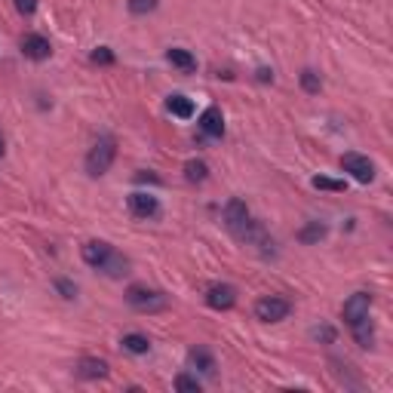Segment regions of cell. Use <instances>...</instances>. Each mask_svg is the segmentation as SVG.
Segmentation results:
<instances>
[{
  "instance_id": "obj_1",
  "label": "cell",
  "mask_w": 393,
  "mask_h": 393,
  "mask_svg": "<svg viewBox=\"0 0 393 393\" xmlns=\"http://www.w3.org/2000/svg\"><path fill=\"white\" fill-rule=\"evenodd\" d=\"M117 160V138L114 136H98V141L86 154V175L89 179H102Z\"/></svg>"
},
{
  "instance_id": "obj_2",
  "label": "cell",
  "mask_w": 393,
  "mask_h": 393,
  "mask_svg": "<svg viewBox=\"0 0 393 393\" xmlns=\"http://www.w3.org/2000/svg\"><path fill=\"white\" fill-rule=\"evenodd\" d=\"M127 304L138 314H160L169 307V295L160 289H148V286H129L127 289Z\"/></svg>"
},
{
  "instance_id": "obj_3",
  "label": "cell",
  "mask_w": 393,
  "mask_h": 393,
  "mask_svg": "<svg viewBox=\"0 0 393 393\" xmlns=\"http://www.w3.org/2000/svg\"><path fill=\"white\" fill-rule=\"evenodd\" d=\"M224 228H228L233 237H243L246 228L252 224V215H249V206H246V200H240V197H231L228 203H224Z\"/></svg>"
},
{
  "instance_id": "obj_4",
  "label": "cell",
  "mask_w": 393,
  "mask_h": 393,
  "mask_svg": "<svg viewBox=\"0 0 393 393\" xmlns=\"http://www.w3.org/2000/svg\"><path fill=\"white\" fill-rule=\"evenodd\" d=\"M292 314V304L280 295H264L255 301V316L262 323H283Z\"/></svg>"
},
{
  "instance_id": "obj_5",
  "label": "cell",
  "mask_w": 393,
  "mask_h": 393,
  "mask_svg": "<svg viewBox=\"0 0 393 393\" xmlns=\"http://www.w3.org/2000/svg\"><path fill=\"white\" fill-rule=\"evenodd\" d=\"M341 169L354 175L359 185H372L375 181V163L369 160V157H363V154H354V150L341 157Z\"/></svg>"
},
{
  "instance_id": "obj_6",
  "label": "cell",
  "mask_w": 393,
  "mask_h": 393,
  "mask_svg": "<svg viewBox=\"0 0 393 393\" xmlns=\"http://www.w3.org/2000/svg\"><path fill=\"white\" fill-rule=\"evenodd\" d=\"M206 304L212 307V311H231V307L237 304V289H233L231 283H212V286L206 289Z\"/></svg>"
},
{
  "instance_id": "obj_7",
  "label": "cell",
  "mask_w": 393,
  "mask_h": 393,
  "mask_svg": "<svg viewBox=\"0 0 393 393\" xmlns=\"http://www.w3.org/2000/svg\"><path fill=\"white\" fill-rule=\"evenodd\" d=\"M369 311H372V295L369 292H354V295L344 301V307H341V316H344L347 326H354L356 320L369 316Z\"/></svg>"
},
{
  "instance_id": "obj_8",
  "label": "cell",
  "mask_w": 393,
  "mask_h": 393,
  "mask_svg": "<svg viewBox=\"0 0 393 393\" xmlns=\"http://www.w3.org/2000/svg\"><path fill=\"white\" fill-rule=\"evenodd\" d=\"M22 56L31 58V62H46V58L53 56V44H49V37H44V34H25L22 37Z\"/></svg>"
},
{
  "instance_id": "obj_9",
  "label": "cell",
  "mask_w": 393,
  "mask_h": 393,
  "mask_svg": "<svg viewBox=\"0 0 393 393\" xmlns=\"http://www.w3.org/2000/svg\"><path fill=\"white\" fill-rule=\"evenodd\" d=\"M200 132H203L206 138H221L224 136V114L219 105H209L203 114H200Z\"/></svg>"
},
{
  "instance_id": "obj_10",
  "label": "cell",
  "mask_w": 393,
  "mask_h": 393,
  "mask_svg": "<svg viewBox=\"0 0 393 393\" xmlns=\"http://www.w3.org/2000/svg\"><path fill=\"white\" fill-rule=\"evenodd\" d=\"M129 212L136 215V219L148 221V219H157V215H160V203H157V197L136 191V194H129Z\"/></svg>"
},
{
  "instance_id": "obj_11",
  "label": "cell",
  "mask_w": 393,
  "mask_h": 393,
  "mask_svg": "<svg viewBox=\"0 0 393 393\" xmlns=\"http://www.w3.org/2000/svg\"><path fill=\"white\" fill-rule=\"evenodd\" d=\"M111 243H105V240H89V243H83V249H80V255H83V262H86L89 267H102L105 264V258L111 255Z\"/></svg>"
},
{
  "instance_id": "obj_12",
  "label": "cell",
  "mask_w": 393,
  "mask_h": 393,
  "mask_svg": "<svg viewBox=\"0 0 393 393\" xmlns=\"http://www.w3.org/2000/svg\"><path fill=\"white\" fill-rule=\"evenodd\" d=\"M74 372H77V378H83V381H98V378H108V363L98 356H83Z\"/></svg>"
},
{
  "instance_id": "obj_13",
  "label": "cell",
  "mask_w": 393,
  "mask_h": 393,
  "mask_svg": "<svg viewBox=\"0 0 393 393\" xmlns=\"http://www.w3.org/2000/svg\"><path fill=\"white\" fill-rule=\"evenodd\" d=\"M98 271L105 273V277H111V280H123L129 273V258L127 255H120L117 249H111V255L105 258V264L98 267Z\"/></svg>"
},
{
  "instance_id": "obj_14",
  "label": "cell",
  "mask_w": 393,
  "mask_h": 393,
  "mask_svg": "<svg viewBox=\"0 0 393 393\" xmlns=\"http://www.w3.org/2000/svg\"><path fill=\"white\" fill-rule=\"evenodd\" d=\"M166 62H169L172 68L185 71V74H194V71H197V58H194V53H191V49H181V46L166 49Z\"/></svg>"
},
{
  "instance_id": "obj_15",
  "label": "cell",
  "mask_w": 393,
  "mask_h": 393,
  "mask_svg": "<svg viewBox=\"0 0 393 393\" xmlns=\"http://www.w3.org/2000/svg\"><path fill=\"white\" fill-rule=\"evenodd\" d=\"M188 366H191L194 372L215 375V356L209 354L206 347H191V350H188Z\"/></svg>"
},
{
  "instance_id": "obj_16",
  "label": "cell",
  "mask_w": 393,
  "mask_h": 393,
  "mask_svg": "<svg viewBox=\"0 0 393 393\" xmlns=\"http://www.w3.org/2000/svg\"><path fill=\"white\" fill-rule=\"evenodd\" d=\"M350 332H354V341L363 350L375 347V323H372V316H363V320H356L354 326H350Z\"/></svg>"
},
{
  "instance_id": "obj_17",
  "label": "cell",
  "mask_w": 393,
  "mask_h": 393,
  "mask_svg": "<svg viewBox=\"0 0 393 393\" xmlns=\"http://www.w3.org/2000/svg\"><path fill=\"white\" fill-rule=\"evenodd\" d=\"M166 108H169V114H175L179 120H191V117H194V102L181 93H172L166 98Z\"/></svg>"
},
{
  "instance_id": "obj_18",
  "label": "cell",
  "mask_w": 393,
  "mask_h": 393,
  "mask_svg": "<svg viewBox=\"0 0 393 393\" xmlns=\"http://www.w3.org/2000/svg\"><path fill=\"white\" fill-rule=\"evenodd\" d=\"M326 233H329V228H326L323 221H307L304 228L298 231V243H304V246H316L320 240H326Z\"/></svg>"
},
{
  "instance_id": "obj_19",
  "label": "cell",
  "mask_w": 393,
  "mask_h": 393,
  "mask_svg": "<svg viewBox=\"0 0 393 393\" xmlns=\"http://www.w3.org/2000/svg\"><path fill=\"white\" fill-rule=\"evenodd\" d=\"M120 344L127 354H136V356H145L150 350V341H148V335H141V332H127V335L120 338Z\"/></svg>"
},
{
  "instance_id": "obj_20",
  "label": "cell",
  "mask_w": 393,
  "mask_h": 393,
  "mask_svg": "<svg viewBox=\"0 0 393 393\" xmlns=\"http://www.w3.org/2000/svg\"><path fill=\"white\" fill-rule=\"evenodd\" d=\"M206 179H209L206 160H188L185 163V181H188V185H203Z\"/></svg>"
},
{
  "instance_id": "obj_21",
  "label": "cell",
  "mask_w": 393,
  "mask_h": 393,
  "mask_svg": "<svg viewBox=\"0 0 393 393\" xmlns=\"http://www.w3.org/2000/svg\"><path fill=\"white\" fill-rule=\"evenodd\" d=\"M301 89H304V93H311V96H320L323 80H320V74H316L314 68H304V71H301Z\"/></svg>"
},
{
  "instance_id": "obj_22",
  "label": "cell",
  "mask_w": 393,
  "mask_h": 393,
  "mask_svg": "<svg viewBox=\"0 0 393 393\" xmlns=\"http://www.w3.org/2000/svg\"><path fill=\"white\" fill-rule=\"evenodd\" d=\"M314 188L316 191H332V194H341V191H347V181L329 179V175H314Z\"/></svg>"
},
{
  "instance_id": "obj_23",
  "label": "cell",
  "mask_w": 393,
  "mask_h": 393,
  "mask_svg": "<svg viewBox=\"0 0 393 393\" xmlns=\"http://www.w3.org/2000/svg\"><path fill=\"white\" fill-rule=\"evenodd\" d=\"M175 390H181V393H200V378H197V375H191V372H181L179 378H175Z\"/></svg>"
},
{
  "instance_id": "obj_24",
  "label": "cell",
  "mask_w": 393,
  "mask_h": 393,
  "mask_svg": "<svg viewBox=\"0 0 393 393\" xmlns=\"http://www.w3.org/2000/svg\"><path fill=\"white\" fill-rule=\"evenodd\" d=\"M311 338L320 341V344H335V329H332V326H326V323H320V326H314V329H311Z\"/></svg>"
},
{
  "instance_id": "obj_25",
  "label": "cell",
  "mask_w": 393,
  "mask_h": 393,
  "mask_svg": "<svg viewBox=\"0 0 393 393\" xmlns=\"http://www.w3.org/2000/svg\"><path fill=\"white\" fill-rule=\"evenodd\" d=\"M157 4H160V0H127V6H129L132 15H148V13H154Z\"/></svg>"
},
{
  "instance_id": "obj_26",
  "label": "cell",
  "mask_w": 393,
  "mask_h": 393,
  "mask_svg": "<svg viewBox=\"0 0 393 393\" xmlns=\"http://www.w3.org/2000/svg\"><path fill=\"white\" fill-rule=\"evenodd\" d=\"M89 58H93V65H114V62H117V56H114L108 46L93 49V56H89Z\"/></svg>"
},
{
  "instance_id": "obj_27",
  "label": "cell",
  "mask_w": 393,
  "mask_h": 393,
  "mask_svg": "<svg viewBox=\"0 0 393 393\" xmlns=\"http://www.w3.org/2000/svg\"><path fill=\"white\" fill-rule=\"evenodd\" d=\"M56 289H58V295L68 298V301H71V298H77V286H74L71 280H65V277H62V280H56Z\"/></svg>"
},
{
  "instance_id": "obj_28",
  "label": "cell",
  "mask_w": 393,
  "mask_h": 393,
  "mask_svg": "<svg viewBox=\"0 0 393 393\" xmlns=\"http://www.w3.org/2000/svg\"><path fill=\"white\" fill-rule=\"evenodd\" d=\"M15 10L22 15H34L37 13V0H15Z\"/></svg>"
},
{
  "instance_id": "obj_29",
  "label": "cell",
  "mask_w": 393,
  "mask_h": 393,
  "mask_svg": "<svg viewBox=\"0 0 393 393\" xmlns=\"http://www.w3.org/2000/svg\"><path fill=\"white\" fill-rule=\"evenodd\" d=\"M255 77L262 80V83H271V80H273V71H271V68H258V71H255Z\"/></svg>"
},
{
  "instance_id": "obj_30",
  "label": "cell",
  "mask_w": 393,
  "mask_h": 393,
  "mask_svg": "<svg viewBox=\"0 0 393 393\" xmlns=\"http://www.w3.org/2000/svg\"><path fill=\"white\" fill-rule=\"evenodd\" d=\"M4 154H6V145H4V136H0V160H4Z\"/></svg>"
}]
</instances>
